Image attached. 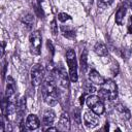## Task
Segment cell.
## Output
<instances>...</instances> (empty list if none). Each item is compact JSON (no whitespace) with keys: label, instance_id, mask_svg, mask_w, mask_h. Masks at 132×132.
<instances>
[{"label":"cell","instance_id":"obj_1","mask_svg":"<svg viewBox=\"0 0 132 132\" xmlns=\"http://www.w3.org/2000/svg\"><path fill=\"white\" fill-rule=\"evenodd\" d=\"M41 93L44 102L48 106H54L58 102V90H57V81L52 73L47 74L42 81Z\"/></svg>","mask_w":132,"mask_h":132},{"label":"cell","instance_id":"obj_2","mask_svg":"<svg viewBox=\"0 0 132 132\" xmlns=\"http://www.w3.org/2000/svg\"><path fill=\"white\" fill-rule=\"evenodd\" d=\"M99 95L102 99L105 100H114L118 97V87L117 84L111 79L107 78L102 85H100Z\"/></svg>","mask_w":132,"mask_h":132},{"label":"cell","instance_id":"obj_3","mask_svg":"<svg viewBox=\"0 0 132 132\" xmlns=\"http://www.w3.org/2000/svg\"><path fill=\"white\" fill-rule=\"evenodd\" d=\"M66 60H67L68 68H69V78L72 82H76L77 79H78V76H77V62H76L75 52L72 48H69L66 52Z\"/></svg>","mask_w":132,"mask_h":132},{"label":"cell","instance_id":"obj_4","mask_svg":"<svg viewBox=\"0 0 132 132\" xmlns=\"http://www.w3.org/2000/svg\"><path fill=\"white\" fill-rule=\"evenodd\" d=\"M42 36L39 31H33L29 36V48L30 53L34 56H38L41 52Z\"/></svg>","mask_w":132,"mask_h":132},{"label":"cell","instance_id":"obj_5","mask_svg":"<svg viewBox=\"0 0 132 132\" xmlns=\"http://www.w3.org/2000/svg\"><path fill=\"white\" fill-rule=\"evenodd\" d=\"M44 76V69L42 65L35 64L31 68V82L33 86H39L43 81Z\"/></svg>","mask_w":132,"mask_h":132},{"label":"cell","instance_id":"obj_6","mask_svg":"<svg viewBox=\"0 0 132 132\" xmlns=\"http://www.w3.org/2000/svg\"><path fill=\"white\" fill-rule=\"evenodd\" d=\"M84 123H85V125H86L88 128H90V129L95 128V127L99 124L98 114H96L92 109L86 111L85 114H84Z\"/></svg>","mask_w":132,"mask_h":132},{"label":"cell","instance_id":"obj_7","mask_svg":"<svg viewBox=\"0 0 132 132\" xmlns=\"http://www.w3.org/2000/svg\"><path fill=\"white\" fill-rule=\"evenodd\" d=\"M40 123L36 114H29L25 122V128L27 130H35L39 127Z\"/></svg>","mask_w":132,"mask_h":132},{"label":"cell","instance_id":"obj_8","mask_svg":"<svg viewBox=\"0 0 132 132\" xmlns=\"http://www.w3.org/2000/svg\"><path fill=\"white\" fill-rule=\"evenodd\" d=\"M57 128L60 131H68L70 129V119L68 117V113H66V112L61 113Z\"/></svg>","mask_w":132,"mask_h":132},{"label":"cell","instance_id":"obj_9","mask_svg":"<svg viewBox=\"0 0 132 132\" xmlns=\"http://www.w3.org/2000/svg\"><path fill=\"white\" fill-rule=\"evenodd\" d=\"M89 79L91 80V82L95 85H102L105 80L104 77L95 69H91L89 71Z\"/></svg>","mask_w":132,"mask_h":132},{"label":"cell","instance_id":"obj_10","mask_svg":"<svg viewBox=\"0 0 132 132\" xmlns=\"http://www.w3.org/2000/svg\"><path fill=\"white\" fill-rule=\"evenodd\" d=\"M55 118H56V114L54 112V110L52 109H47L44 114H43V118H42V124L44 126H51L53 125L54 121H55Z\"/></svg>","mask_w":132,"mask_h":132},{"label":"cell","instance_id":"obj_11","mask_svg":"<svg viewBox=\"0 0 132 132\" xmlns=\"http://www.w3.org/2000/svg\"><path fill=\"white\" fill-rule=\"evenodd\" d=\"M126 14V6L125 5H121L119 6L117 12H116V16H114V21L117 23V25L121 26L123 24V21H124V16Z\"/></svg>","mask_w":132,"mask_h":132},{"label":"cell","instance_id":"obj_12","mask_svg":"<svg viewBox=\"0 0 132 132\" xmlns=\"http://www.w3.org/2000/svg\"><path fill=\"white\" fill-rule=\"evenodd\" d=\"M116 109H117V111L121 114V117H122L123 119H125V120H129V119L131 118L130 110H129L126 106H124L122 103H118V104L116 105Z\"/></svg>","mask_w":132,"mask_h":132},{"label":"cell","instance_id":"obj_13","mask_svg":"<svg viewBox=\"0 0 132 132\" xmlns=\"http://www.w3.org/2000/svg\"><path fill=\"white\" fill-rule=\"evenodd\" d=\"M94 52L99 56V57H105L107 56L108 54V51H107V47L105 46L104 43L102 42H97L94 46Z\"/></svg>","mask_w":132,"mask_h":132},{"label":"cell","instance_id":"obj_14","mask_svg":"<svg viewBox=\"0 0 132 132\" xmlns=\"http://www.w3.org/2000/svg\"><path fill=\"white\" fill-rule=\"evenodd\" d=\"M61 32H62L63 36L68 38V39L72 40V39L75 38V31L69 26H62L61 27Z\"/></svg>","mask_w":132,"mask_h":132},{"label":"cell","instance_id":"obj_15","mask_svg":"<svg viewBox=\"0 0 132 132\" xmlns=\"http://www.w3.org/2000/svg\"><path fill=\"white\" fill-rule=\"evenodd\" d=\"M22 23L25 24V26H27L29 29L33 27V24H34V16L29 13V12H26L23 16H22Z\"/></svg>","mask_w":132,"mask_h":132},{"label":"cell","instance_id":"obj_16","mask_svg":"<svg viewBox=\"0 0 132 132\" xmlns=\"http://www.w3.org/2000/svg\"><path fill=\"white\" fill-rule=\"evenodd\" d=\"M91 109H92L96 114L100 116V114H102V113L104 112V110H105V106H104L103 102H102L101 100H99L98 102H96V103L91 107Z\"/></svg>","mask_w":132,"mask_h":132},{"label":"cell","instance_id":"obj_17","mask_svg":"<svg viewBox=\"0 0 132 132\" xmlns=\"http://www.w3.org/2000/svg\"><path fill=\"white\" fill-rule=\"evenodd\" d=\"M87 51L85 50L81 55H80V70L82 73H85L87 71V68H88V63H87V60H88V56H87Z\"/></svg>","mask_w":132,"mask_h":132},{"label":"cell","instance_id":"obj_18","mask_svg":"<svg viewBox=\"0 0 132 132\" xmlns=\"http://www.w3.org/2000/svg\"><path fill=\"white\" fill-rule=\"evenodd\" d=\"M100 100V97L99 96H96V95H89L86 99V103L88 105V107H92L96 102H98Z\"/></svg>","mask_w":132,"mask_h":132},{"label":"cell","instance_id":"obj_19","mask_svg":"<svg viewBox=\"0 0 132 132\" xmlns=\"http://www.w3.org/2000/svg\"><path fill=\"white\" fill-rule=\"evenodd\" d=\"M50 28H51V32H52V34H53L54 36H56V35H57V33H58V25H57V23H56V20H55V19H53V20H52L51 25H50Z\"/></svg>","mask_w":132,"mask_h":132},{"label":"cell","instance_id":"obj_20","mask_svg":"<svg viewBox=\"0 0 132 132\" xmlns=\"http://www.w3.org/2000/svg\"><path fill=\"white\" fill-rule=\"evenodd\" d=\"M58 20H59L60 22L64 23V22H66V21L71 20V16H70L69 14H67L66 12H60V13L58 14Z\"/></svg>","mask_w":132,"mask_h":132},{"label":"cell","instance_id":"obj_21","mask_svg":"<svg viewBox=\"0 0 132 132\" xmlns=\"http://www.w3.org/2000/svg\"><path fill=\"white\" fill-rule=\"evenodd\" d=\"M85 90H86V92L89 93V94H93V93L96 92L95 87H94L91 82H86V85H85Z\"/></svg>","mask_w":132,"mask_h":132},{"label":"cell","instance_id":"obj_22","mask_svg":"<svg viewBox=\"0 0 132 132\" xmlns=\"http://www.w3.org/2000/svg\"><path fill=\"white\" fill-rule=\"evenodd\" d=\"M127 29H128V33H129V34H132V15H130V18H129V20H128Z\"/></svg>","mask_w":132,"mask_h":132},{"label":"cell","instance_id":"obj_23","mask_svg":"<svg viewBox=\"0 0 132 132\" xmlns=\"http://www.w3.org/2000/svg\"><path fill=\"white\" fill-rule=\"evenodd\" d=\"M46 46H47V48H48V50L51 51L52 55L54 56V53H55V51H54V46H53V44H52L51 40H47V41H46Z\"/></svg>","mask_w":132,"mask_h":132},{"label":"cell","instance_id":"obj_24","mask_svg":"<svg viewBox=\"0 0 132 132\" xmlns=\"http://www.w3.org/2000/svg\"><path fill=\"white\" fill-rule=\"evenodd\" d=\"M124 4H125V6L132 8V0H124Z\"/></svg>","mask_w":132,"mask_h":132},{"label":"cell","instance_id":"obj_25","mask_svg":"<svg viewBox=\"0 0 132 132\" xmlns=\"http://www.w3.org/2000/svg\"><path fill=\"white\" fill-rule=\"evenodd\" d=\"M112 1L113 0H99V2L102 3V4H104V5H109V4L112 3Z\"/></svg>","mask_w":132,"mask_h":132},{"label":"cell","instance_id":"obj_26","mask_svg":"<svg viewBox=\"0 0 132 132\" xmlns=\"http://www.w3.org/2000/svg\"><path fill=\"white\" fill-rule=\"evenodd\" d=\"M4 47H5V42L3 41L2 42V48H1V56H3V54H4Z\"/></svg>","mask_w":132,"mask_h":132},{"label":"cell","instance_id":"obj_27","mask_svg":"<svg viewBox=\"0 0 132 132\" xmlns=\"http://www.w3.org/2000/svg\"><path fill=\"white\" fill-rule=\"evenodd\" d=\"M57 130H58V128H52V127H48L45 129V131H57Z\"/></svg>","mask_w":132,"mask_h":132}]
</instances>
